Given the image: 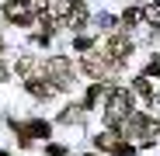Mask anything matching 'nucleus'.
<instances>
[{"mask_svg":"<svg viewBox=\"0 0 160 156\" xmlns=\"http://www.w3.org/2000/svg\"><path fill=\"white\" fill-rule=\"evenodd\" d=\"M104 115H108L112 125L125 121L132 115V94L129 90H108V104H104Z\"/></svg>","mask_w":160,"mask_h":156,"instance_id":"1","label":"nucleus"},{"mask_svg":"<svg viewBox=\"0 0 160 156\" xmlns=\"http://www.w3.org/2000/svg\"><path fill=\"white\" fill-rule=\"evenodd\" d=\"M129 52H132V42H129L125 35H112V38H108V56H112V59H125Z\"/></svg>","mask_w":160,"mask_h":156,"instance_id":"2","label":"nucleus"},{"mask_svg":"<svg viewBox=\"0 0 160 156\" xmlns=\"http://www.w3.org/2000/svg\"><path fill=\"white\" fill-rule=\"evenodd\" d=\"M84 69H87L91 76H104V73H108V63H104L101 56H87V59H84Z\"/></svg>","mask_w":160,"mask_h":156,"instance_id":"3","label":"nucleus"},{"mask_svg":"<svg viewBox=\"0 0 160 156\" xmlns=\"http://www.w3.org/2000/svg\"><path fill=\"white\" fill-rule=\"evenodd\" d=\"M0 80H4V69H0Z\"/></svg>","mask_w":160,"mask_h":156,"instance_id":"4","label":"nucleus"},{"mask_svg":"<svg viewBox=\"0 0 160 156\" xmlns=\"http://www.w3.org/2000/svg\"><path fill=\"white\" fill-rule=\"evenodd\" d=\"M0 49H4V42H0Z\"/></svg>","mask_w":160,"mask_h":156,"instance_id":"5","label":"nucleus"}]
</instances>
